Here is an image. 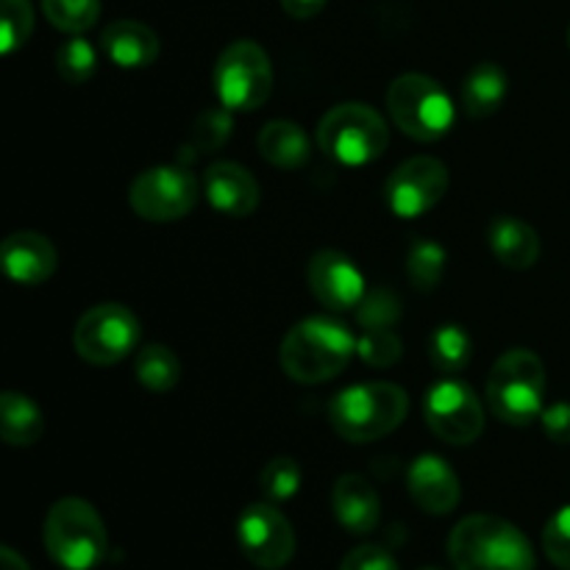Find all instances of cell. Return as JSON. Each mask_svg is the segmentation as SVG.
<instances>
[{
	"label": "cell",
	"instance_id": "4dcf8cb0",
	"mask_svg": "<svg viewBox=\"0 0 570 570\" xmlns=\"http://www.w3.org/2000/svg\"><path fill=\"white\" fill-rule=\"evenodd\" d=\"M356 354L371 367H393L404 354V343L393 328H373V332H360Z\"/></svg>",
	"mask_w": 570,
	"mask_h": 570
},
{
	"label": "cell",
	"instance_id": "836d02e7",
	"mask_svg": "<svg viewBox=\"0 0 570 570\" xmlns=\"http://www.w3.org/2000/svg\"><path fill=\"white\" fill-rule=\"evenodd\" d=\"M543 551L560 570H570V504L551 515L543 529Z\"/></svg>",
	"mask_w": 570,
	"mask_h": 570
},
{
	"label": "cell",
	"instance_id": "8fae6325",
	"mask_svg": "<svg viewBox=\"0 0 570 570\" xmlns=\"http://www.w3.org/2000/svg\"><path fill=\"white\" fill-rule=\"evenodd\" d=\"M423 417L429 429L449 445H471L484 432V406L471 384L460 379H443L423 401Z\"/></svg>",
	"mask_w": 570,
	"mask_h": 570
},
{
	"label": "cell",
	"instance_id": "44dd1931",
	"mask_svg": "<svg viewBox=\"0 0 570 570\" xmlns=\"http://www.w3.org/2000/svg\"><path fill=\"white\" fill-rule=\"evenodd\" d=\"M259 154L282 170H295L304 167L309 159V137L298 122L273 120L259 131Z\"/></svg>",
	"mask_w": 570,
	"mask_h": 570
},
{
	"label": "cell",
	"instance_id": "6da1fadb",
	"mask_svg": "<svg viewBox=\"0 0 570 570\" xmlns=\"http://www.w3.org/2000/svg\"><path fill=\"white\" fill-rule=\"evenodd\" d=\"M356 354V337L332 317H306L282 340L284 373L298 384H323L340 376Z\"/></svg>",
	"mask_w": 570,
	"mask_h": 570
},
{
	"label": "cell",
	"instance_id": "e575fe53",
	"mask_svg": "<svg viewBox=\"0 0 570 570\" xmlns=\"http://www.w3.org/2000/svg\"><path fill=\"white\" fill-rule=\"evenodd\" d=\"M340 570H401V568L387 549L367 543V546H356L354 551H348V557H345Z\"/></svg>",
	"mask_w": 570,
	"mask_h": 570
},
{
	"label": "cell",
	"instance_id": "3957f363",
	"mask_svg": "<svg viewBox=\"0 0 570 570\" xmlns=\"http://www.w3.org/2000/svg\"><path fill=\"white\" fill-rule=\"evenodd\" d=\"M410 395L390 382H365L334 395L328 406L334 432L348 443H373L404 423Z\"/></svg>",
	"mask_w": 570,
	"mask_h": 570
},
{
	"label": "cell",
	"instance_id": "8992f818",
	"mask_svg": "<svg viewBox=\"0 0 570 570\" xmlns=\"http://www.w3.org/2000/svg\"><path fill=\"white\" fill-rule=\"evenodd\" d=\"M317 145L340 165L362 167L387 150L390 128L384 117L367 104H340L323 115L317 126Z\"/></svg>",
	"mask_w": 570,
	"mask_h": 570
},
{
	"label": "cell",
	"instance_id": "9a60e30c",
	"mask_svg": "<svg viewBox=\"0 0 570 570\" xmlns=\"http://www.w3.org/2000/svg\"><path fill=\"white\" fill-rule=\"evenodd\" d=\"M406 490L412 501L429 515H449L460 507L462 488L454 468L438 454H423L406 471Z\"/></svg>",
	"mask_w": 570,
	"mask_h": 570
},
{
	"label": "cell",
	"instance_id": "7a4b0ae2",
	"mask_svg": "<svg viewBox=\"0 0 570 570\" xmlns=\"http://www.w3.org/2000/svg\"><path fill=\"white\" fill-rule=\"evenodd\" d=\"M449 557L454 570H534L527 534L499 515H468L451 529Z\"/></svg>",
	"mask_w": 570,
	"mask_h": 570
},
{
	"label": "cell",
	"instance_id": "1f68e13d",
	"mask_svg": "<svg viewBox=\"0 0 570 570\" xmlns=\"http://www.w3.org/2000/svg\"><path fill=\"white\" fill-rule=\"evenodd\" d=\"M259 484H262V493H265L273 504L289 501L301 490L298 462L289 460V456H276V460H271L265 468H262Z\"/></svg>",
	"mask_w": 570,
	"mask_h": 570
},
{
	"label": "cell",
	"instance_id": "d6986e66",
	"mask_svg": "<svg viewBox=\"0 0 570 570\" xmlns=\"http://www.w3.org/2000/svg\"><path fill=\"white\" fill-rule=\"evenodd\" d=\"M106 56L120 67H148L159 59V37L154 28L137 20H115L100 37Z\"/></svg>",
	"mask_w": 570,
	"mask_h": 570
},
{
	"label": "cell",
	"instance_id": "277c9868",
	"mask_svg": "<svg viewBox=\"0 0 570 570\" xmlns=\"http://www.w3.org/2000/svg\"><path fill=\"white\" fill-rule=\"evenodd\" d=\"M45 549L65 570H92L109 551V534L98 510L83 499H61L45 515Z\"/></svg>",
	"mask_w": 570,
	"mask_h": 570
},
{
	"label": "cell",
	"instance_id": "484cf974",
	"mask_svg": "<svg viewBox=\"0 0 570 570\" xmlns=\"http://www.w3.org/2000/svg\"><path fill=\"white\" fill-rule=\"evenodd\" d=\"M134 371H137L139 384L145 390H150V393H167L181 379V362H178V356L167 345H148V348H142L137 354Z\"/></svg>",
	"mask_w": 570,
	"mask_h": 570
},
{
	"label": "cell",
	"instance_id": "f546056e",
	"mask_svg": "<svg viewBox=\"0 0 570 570\" xmlns=\"http://www.w3.org/2000/svg\"><path fill=\"white\" fill-rule=\"evenodd\" d=\"M33 31V9L28 0H0V50L14 53Z\"/></svg>",
	"mask_w": 570,
	"mask_h": 570
},
{
	"label": "cell",
	"instance_id": "f1b7e54d",
	"mask_svg": "<svg viewBox=\"0 0 570 570\" xmlns=\"http://www.w3.org/2000/svg\"><path fill=\"white\" fill-rule=\"evenodd\" d=\"M50 26L65 33H83L100 17V0H42Z\"/></svg>",
	"mask_w": 570,
	"mask_h": 570
},
{
	"label": "cell",
	"instance_id": "9c48e42d",
	"mask_svg": "<svg viewBox=\"0 0 570 570\" xmlns=\"http://www.w3.org/2000/svg\"><path fill=\"white\" fill-rule=\"evenodd\" d=\"M78 356L89 365H117L139 343V321L128 306L98 304L81 315L72 332Z\"/></svg>",
	"mask_w": 570,
	"mask_h": 570
},
{
	"label": "cell",
	"instance_id": "8d00e7d4",
	"mask_svg": "<svg viewBox=\"0 0 570 570\" xmlns=\"http://www.w3.org/2000/svg\"><path fill=\"white\" fill-rule=\"evenodd\" d=\"M326 3L328 0H282V9L295 20H309V17L321 14Z\"/></svg>",
	"mask_w": 570,
	"mask_h": 570
},
{
	"label": "cell",
	"instance_id": "5b68a950",
	"mask_svg": "<svg viewBox=\"0 0 570 570\" xmlns=\"http://www.w3.org/2000/svg\"><path fill=\"white\" fill-rule=\"evenodd\" d=\"M546 367L534 351L512 348L488 376V406L501 423L529 426L543 415Z\"/></svg>",
	"mask_w": 570,
	"mask_h": 570
},
{
	"label": "cell",
	"instance_id": "52a82bcc",
	"mask_svg": "<svg viewBox=\"0 0 570 570\" xmlns=\"http://www.w3.org/2000/svg\"><path fill=\"white\" fill-rule=\"evenodd\" d=\"M387 109L395 126L417 142H434L454 126V100L434 78L421 72L399 76L387 89Z\"/></svg>",
	"mask_w": 570,
	"mask_h": 570
},
{
	"label": "cell",
	"instance_id": "5bb4252c",
	"mask_svg": "<svg viewBox=\"0 0 570 570\" xmlns=\"http://www.w3.org/2000/svg\"><path fill=\"white\" fill-rule=\"evenodd\" d=\"M306 282L312 295L332 312L356 309L365 298V276L340 250H317L306 265Z\"/></svg>",
	"mask_w": 570,
	"mask_h": 570
},
{
	"label": "cell",
	"instance_id": "603a6c76",
	"mask_svg": "<svg viewBox=\"0 0 570 570\" xmlns=\"http://www.w3.org/2000/svg\"><path fill=\"white\" fill-rule=\"evenodd\" d=\"M0 429H3L6 443L14 449H26L45 434V417L28 395L9 390L0 399Z\"/></svg>",
	"mask_w": 570,
	"mask_h": 570
},
{
	"label": "cell",
	"instance_id": "7402d4cb",
	"mask_svg": "<svg viewBox=\"0 0 570 570\" xmlns=\"http://www.w3.org/2000/svg\"><path fill=\"white\" fill-rule=\"evenodd\" d=\"M507 100V76L499 65L493 61H482L473 67L462 83V106L471 117L484 120V117L495 115L501 104Z\"/></svg>",
	"mask_w": 570,
	"mask_h": 570
},
{
	"label": "cell",
	"instance_id": "30bf717a",
	"mask_svg": "<svg viewBox=\"0 0 570 570\" xmlns=\"http://www.w3.org/2000/svg\"><path fill=\"white\" fill-rule=\"evenodd\" d=\"M128 204L142 220H181L198 204V178L184 167H150L131 181Z\"/></svg>",
	"mask_w": 570,
	"mask_h": 570
},
{
	"label": "cell",
	"instance_id": "d6a6232c",
	"mask_svg": "<svg viewBox=\"0 0 570 570\" xmlns=\"http://www.w3.org/2000/svg\"><path fill=\"white\" fill-rule=\"evenodd\" d=\"M356 321H360L362 332L395 328V323L401 321V301L395 298L390 289H373V293H365L362 304L356 306Z\"/></svg>",
	"mask_w": 570,
	"mask_h": 570
},
{
	"label": "cell",
	"instance_id": "7c38bea8",
	"mask_svg": "<svg viewBox=\"0 0 570 570\" xmlns=\"http://www.w3.org/2000/svg\"><path fill=\"white\" fill-rule=\"evenodd\" d=\"M237 540L250 566L262 570H282L295 557L293 523L267 501L243 510L237 523Z\"/></svg>",
	"mask_w": 570,
	"mask_h": 570
},
{
	"label": "cell",
	"instance_id": "ffe728a7",
	"mask_svg": "<svg viewBox=\"0 0 570 570\" xmlns=\"http://www.w3.org/2000/svg\"><path fill=\"white\" fill-rule=\"evenodd\" d=\"M488 243L495 259L510 271H529L540 259L538 232L521 217H495L488 228Z\"/></svg>",
	"mask_w": 570,
	"mask_h": 570
},
{
	"label": "cell",
	"instance_id": "4316f807",
	"mask_svg": "<svg viewBox=\"0 0 570 570\" xmlns=\"http://www.w3.org/2000/svg\"><path fill=\"white\" fill-rule=\"evenodd\" d=\"M445 259L449 254L443 245H438L434 239H415L406 254V276H410L412 287L423 289V293L438 289V284L443 282Z\"/></svg>",
	"mask_w": 570,
	"mask_h": 570
},
{
	"label": "cell",
	"instance_id": "2e32d148",
	"mask_svg": "<svg viewBox=\"0 0 570 570\" xmlns=\"http://www.w3.org/2000/svg\"><path fill=\"white\" fill-rule=\"evenodd\" d=\"M0 259H3V271L9 273L11 282L26 284V287L45 284L59 267V254H56L53 243L37 232L9 234L0 248Z\"/></svg>",
	"mask_w": 570,
	"mask_h": 570
},
{
	"label": "cell",
	"instance_id": "ba28073f",
	"mask_svg": "<svg viewBox=\"0 0 570 570\" xmlns=\"http://www.w3.org/2000/svg\"><path fill=\"white\" fill-rule=\"evenodd\" d=\"M215 92L232 111H254L273 92L271 56L250 39H237L215 65Z\"/></svg>",
	"mask_w": 570,
	"mask_h": 570
},
{
	"label": "cell",
	"instance_id": "f35d334b",
	"mask_svg": "<svg viewBox=\"0 0 570 570\" xmlns=\"http://www.w3.org/2000/svg\"><path fill=\"white\" fill-rule=\"evenodd\" d=\"M423 570H440V568H423Z\"/></svg>",
	"mask_w": 570,
	"mask_h": 570
},
{
	"label": "cell",
	"instance_id": "cb8c5ba5",
	"mask_svg": "<svg viewBox=\"0 0 570 570\" xmlns=\"http://www.w3.org/2000/svg\"><path fill=\"white\" fill-rule=\"evenodd\" d=\"M232 128H234V117H232V109H226V106H215V109L200 111L193 131H189L187 142H184L181 150H178V161H181V165H189V161H195L198 156L215 154L220 145L228 142Z\"/></svg>",
	"mask_w": 570,
	"mask_h": 570
},
{
	"label": "cell",
	"instance_id": "e0dca14e",
	"mask_svg": "<svg viewBox=\"0 0 570 570\" xmlns=\"http://www.w3.org/2000/svg\"><path fill=\"white\" fill-rule=\"evenodd\" d=\"M204 193L209 204L228 217H248L259 206V184L237 161H215L204 173Z\"/></svg>",
	"mask_w": 570,
	"mask_h": 570
},
{
	"label": "cell",
	"instance_id": "ac0fdd59",
	"mask_svg": "<svg viewBox=\"0 0 570 570\" xmlns=\"http://www.w3.org/2000/svg\"><path fill=\"white\" fill-rule=\"evenodd\" d=\"M332 510L340 527L348 529L351 534H371L382 521V499L376 488L356 473H343L334 482Z\"/></svg>",
	"mask_w": 570,
	"mask_h": 570
},
{
	"label": "cell",
	"instance_id": "74e56055",
	"mask_svg": "<svg viewBox=\"0 0 570 570\" xmlns=\"http://www.w3.org/2000/svg\"><path fill=\"white\" fill-rule=\"evenodd\" d=\"M0 570H31V568H28V562L22 560L14 549L3 546V549H0Z\"/></svg>",
	"mask_w": 570,
	"mask_h": 570
},
{
	"label": "cell",
	"instance_id": "d4e9b609",
	"mask_svg": "<svg viewBox=\"0 0 570 570\" xmlns=\"http://www.w3.org/2000/svg\"><path fill=\"white\" fill-rule=\"evenodd\" d=\"M471 334L462 326H456V323L438 326L432 337H429V360H432L434 371L445 373V376L465 371L471 365Z\"/></svg>",
	"mask_w": 570,
	"mask_h": 570
},
{
	"label": "cell",
	"instance_id": "d590c367",
	"mask_svg": "<svg viewBox=\"0 0 570 570\" xmlns=\"http://www.w3.org/2000/svg\"><path fill=\"white\" fill-rule=\"evenodd\" d=\"M540 421H543L546 438L560 445H570V404L549 406V410H543Z\"/></svg>",
	"mask_w": 570,
	"mask_h": 570
},
{
	"label": "cell",
	"instance_id": "ab89813d",
	"mask_svg": "<svg viewBox=\"0 0 570 570\" xmlns=\"http://www.w3.org/2000/svg\"><path fill=\"white\" fill-rule=\"evenodd\" d=\"M568 42H570V31H568Z\"/></svg>",
	"mask_w": 570,
	"mask_h": 570
},
{
	"label": "cell",
	"instance_id": "4fadbf2b",
	"mask_svg": "<svg viewBox=\"0 0 570 570\" xmlns=\"http://www.w3.org/2000/svg\"><path fill=\"white\" fill-rule=\"evenodd\" d=\"M445 193H449V167L434 156L406 159L404 165L395 167L384 187L390 212L404 220L426 215L445 198Z\"/></svg>",
	"mask_w": 570,
	"mask_h": 570
},
{
	"label": "cell",
	"instance_id": "83f0119b",
	"mask_svg": "<svg viewBox=\"0 0 570 570\" xmlns=\"http://www.w3.org/2000/svg\"><path fill=\"white\" fill-rule=\"evenodd\" d=\"M56 70L67 83H76V87L87 83L98 70V53L89 45V39H83L81 33H72V39L61 42L59 53H56Z\"/></svg>",
	"mask_w": 570,
	"mask_h": 570
}]
</instances>
